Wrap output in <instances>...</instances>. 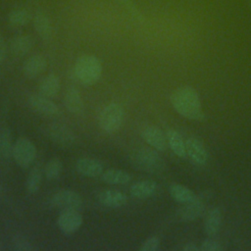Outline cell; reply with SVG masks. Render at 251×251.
Masks as SVG:
<instances>
[{"label": "cell", "mask_w": 251, "mask_h": 251, "mask_svg": "<svg viewBox=\"0 0 251 251\" xmlns=\"http://www.w3.org/2000/svg\"><path fill=\"white\" fill-rule=\"evenodd\" d=\"M2 158H1V151H0V160H1Z\"/></svg>", "instance_id": "cell-35"}, {"label": "cell", "mask_w": 251, "mask_h": 251, "mask_svg": "<svg viewBox=\"0 0 251 251\" xmlns=\"http://www.w3.org/2000/svg\"><path fill=\"white\" fill-rule=\"evenodd\" d=\"M83 223L82 215L76 209L64 210L57 219V226L59 229L66 233H74Z\"/></svg>", "instance_id": "cell-9"}, {"label": "cell", "mask_w": 251, "mask_h": 251, "mask_svg": "<svg viewBox=\"0 0 251 251\" xmlns=\"http://www.w3.org/2000/svg\"><path fill=\"white\" fill-rule=\"evenodd\" d=\"M166 137L169 147L172 149L175 155L179 158L186 157V149H185V140L181 136V134L174 128H170L166 131Z\"/></svg>", "instance_id": "cell-20"}, {"label": "cell", "mask_w": 251, "mask_h": 251, "mask_svg": "<svg viewBox=\"0 0 251 251\" xmlns=\"http://www.w3.org/2000/svg\"><path fill=\"white\" fill-rule=\"evenodd\" d=\"M75 169L81 176L87 177L99 176L104 172L103 164L99 160L88 157L77 159L75 162Z\"/></svg>", "instance_id": "cell-13"}, {"label": "cell", "mask_w": 251, "mask_h": 251, "mask_svg": "<svg viewBox=\"0 0 251 251\" xmlns=\"http://www.w3.org/2000/svg\"><path fill=\"white\" fill-rule=\"evenodd\" d=\"M223 220V212L220 207H215L211 209L206 215L204 222L205 233L212 237L219 231Z\"/></svg>", "instance_id": "cell-19"}, {"label": "cell", "mask_w": 251, "mask_h": 251, "mask_svg": "<svg viewBox=\"0 0 251 251\" xmlns=\"http://www.w3.org/2000/svg\"><path fill=\"white\" fill-rule=\"evenodd\" d=\"M14 144L12 142L11 131L8 127H3L0 129V151L1 158L9 159L12 157Z\"/></svg>", "instance_id": "cell-27"}, {"label": "cell", "mask_w": 251, "mask_h": 251, "mask_svg": "<svg viewBox=\"0 0 251 251\" xmlns=\"http://www.w3.org/2000/svg\"><path fill=\"white\" fill-rule=\"evenodd\" d=\"M186 156L198 166H203L208 161V151L202 141L196 136H189L185 140Z\"/></svg>", "instance_id": "cell-10"}, {"label": "cell", "mask_w": 251, "mask_h": 251, "mask_svg": "<svg viewBox=\"0 0 251 251\" xmlns=\"http://www.w3.org/2000/svg\"><path fill=\"white\" fill-rule=\"evenodd\" d=\"M212 196L210 190H205L199 195H196L193 200L184 203L176 211V218L179 222H191L196 220L205 210V207Z\"/></svg>", "instance_id": "cell-5"}, {"label": "cell", "mask_w": 251, "mask_h": 251, "mask_svg": "<svg viewBox=\"0 0 251 251\" xmlns=\"http://www.w3.org/2000/svg\"><path fill=\"white\" fill-rule=\"evenodd\" d=\"M171 104L174 110L185 119L192 121L205 119L199 94L192 86L176 88L171 95Z\"/></svg>", "instance_id": "cell-1"}, {"label": "cell", "mask_w": 251, "mask_h": 251, "mask_svg": "<svg viewBox=\"0 0 251 251\" xmlns=\"http://www.w3.org/2000/svg\"><path fill=\"white\" fill-rule=\"evenodd\" d=\"M97 199L100 204L108 208H120L127 201V197L125 193L115 189H106L101 191L98 193Z\"/></svg>", "instance_id": "cell-15"}, {"label": "cell", "mask_w": 251, "mask_h": 251, "mask_svg": "<svg viewBox=\"0 0 251 251\" xmlns=\"http://www.w3.org/2000/svg\"><path fill=\"white\" fill-rule=\"evenodd\" d=\"M11 248L16 251H30L33 249V246L25 236L17 234L11 240Z\"/></svg>", "instance_id": "cell-29"}, {"label": "cell", "mask_w": 251, "mask_h": 251, "mask_svg": "<svg viewBox=\"0 0 251 251\" xmlns=\"http://www.w3.org/2000/svg\"><path fill=\"white\" fill-rule=\"evenodd\" d=\"M130 160L133 167L149 174L162 173L166 165L157 150L148 147H142L134 151Z\"/></svg>", "instance_id": "cell-3"}, {"label": "cell", "mask_w": 251, "mask_h": 251, "mask_svg": "<svg viewBox=\"0 0 251 251\" xmlns=\"http://www.w3.org/2000/svg\"><path fill=\"white\" fill-rule=\"evenodd\" d=\"M142 138L144 141L152 148L156 149L157 151H165L168 146L166 133L163 132L156 126H147L141 131Z\"/></svg>", "instance_id": "cell-11"}, {"label": "cell", "mask_w": 251, "mask_h": 251, "mask_svg": "<svg viewBox=\"0 0 251 251\" xmlns=\"http://www.w3.org/2000/svg\"><path fill=\"white\" fill-rule=\"evenodd\" d=\"M29 106L37 113L52 117L59 114V107L51 100V98L46 97L42 94H32L28 97Z\"/></svg>", "instance_id": "cell-12"}, {"label": "cell", "mask_w": 251, "mask_h": 251, "mask_svg": "<svg viewBox=\"0 0 251 251\" xmlns=\"http://www.w3.org/2000/svg\"><path fill=\"white\" fill-rule=\"evenodd\" d=\"M183 251H200V247L196 246L194 243H187L182 247Z\"/></svg>", "instance_id": "cell-33"}, {"label": "cell", "mask_w": 251, "mask_h": 251, "mask_svg": "<svg viewBox=\"0 0 251 251\" xmlns=\"http://www.w3.org/2000/svg\"><path fill=\"white\" fill-rule=\"evenodd\" d=\"M30 21V14L27 10L18 8L12 10L8 15V22L14 27H21L25 25Z\"/></svg>", "instance_id": "cell-26"}, {"label": "cell", "mask_w": 251, "mask_h": 251, "mask_svg": "<svg viewBox=\"0 0 251 251\" xmlns=\"http://www.w3.org/2000/svg\"><path fill=\"white\" fill-rule=\"evenodd\" d=\"M36 147L33 142L26 137H20L16 140L13 147L12 157L16 164L21 168L29 167L36 158Z\"/></svg>", "instance_id": "cell-6"}, {"label": "cell", "mask_w": 251, "mask_h": 251, "mask_svg": "<svg viewBox=\"0 0 251 251\" xmlns=\"http://www.w3.org/2000/svg\"><path fill=\"white\" fill-rule=\"evenodd\" d=\"M33 41L28 35L15 36L10 42V51L17 57H22L27 54L32 48Z\"/></svg>", "instance_id": "cell-23"}, {"label": "cell", "mask_w": 251, "mask_h": 251, "mask_svg": "<svg viewBox=\"0 0 251 251\" xmlns=\"http://www.w3.org/2000/svg\"><path fill=\"white\" fill-rule=\"evenodd\" d=\"M6 44H5V41L3 39V37L1 36L0 34V64L5 60L6 58Z\"/></svg>", "instance_id": "cell-32"}, {"label": "cell", "mask_w": 251, "mask_h": 251, "mask_svg": "<svg viewBox=\"0 0 251 251\" xmlns=\"http://www.w3.org/2000/svg\"><path fill=\"white\" fill-rule=\"evenodd\" d=\"M1 194H2V187L0 186V195H1Z\"/></svg>", "instance_id": "cell-34"}, {"label": "cell", "mask_w": 251, "mask_h": 251, "mask_svg": "<svg viewBox=\"0 0 251 251\" xmlns=\"http://www.w3.org/2000/svg\"><path fill=\"white\" fill-rule=\"evenodd\" d=\"M47 68V60L43 55L36 54L28 57L23 65V73L28 78L41 75Z\"/></svg>", "instance_id": "cell-14"}, {"label": "cell", "mask_w": 251, "mask_h": 251, "mask_svg": "<svg viewBox=\"0 0 251 251\" xmlns=\"http://www.w3.org/2000/svg\"><path fill=\"white\" fill-rule=\"evenodd\" d=\"M99 126L107 133L118 131L125 120V109L118 102H111L107 104L99 115Z\"/></svg>", "instance_id": "cell-4"}, {"label": "cell", "mask_w": 251, "mask_h": 251, "mask_svg": "<svg viewBox=\"0 0 251 251\" xmlns=\"http://www.w3.org/2000/svg\"><path fill=\"white\" fill-rule=\"evenodd\" d=\"M42 181V170L36 166L30 170L25 180V189L28 193L33 194L38 191Z\"/></svg>", "instance_id": "cell-25"}, {"label": "cell", "mask_w": 251, "mask_h": 251, "mask_svg": "<svg viewBox=\"0 0 251 251\" xmlns=\"http://www.w3.org/2000/svg\"><path fill=\"white\" fill-rule=\"evenodd\" d=\"M223 247L219 241L214 238H206L202 241L200 251H220Z\"/></svg>", "instance_id": "cell-31"}, {"label": "cell", "mask_w": 251, "mask_h": 251, "mask_svg": "<svg viewBox=\"0 0 251 251\" xmlns=\"http://www.w3.org/2000/svg\"><path fill=\"white\" fill-rule=\"evenodd\" d=\"M63 171V163L59 158L50 159L44 167V176L49 180L58 178Z\"/></svg>", "instance_id": "cell-28"}, {"label": "cell", "mask_w": 251, "mask_h": 251, "mask_svg": "<svg viewBox=\"0 0 251 251\" xmlns=\"http://www.w3.org/2000/svg\"><path fill=\"white\" fill-rule=\"evenodd\" d=\"M157 190V183L151 179H143L132 183L129 187V193L132 197L145 199L153 196Z\"/></svg>", "instance_id": "cell-17"}, {"label": "cell", "mask_w": 251, "mask_h": 251, "mask_svg": "<svg viewBox=\"0 0 251 251\" xmlns=\"http://www.w3.org/2000/svg\"><path fill=\"white\" fill-rule=\"evenodd\" d=\"M102 180L111 185H124L127 184L131 180V176L124 171L119 169H109L102 173Z\"/></svg>", "instance_id": "cell-22"}, {"label": "cell", "mask_w": 251, "mask_h": 251, "mask_svg": "<svg viewBox=\"0 0 251 251\" xmlns=\"http://www.w3.org/2000/svg\"><path fill=\"white\" fill-rule=\"evenodd\" d=\"M101 61L94 55L85 54L79 56L74 66L75 79L83 85L96 83L102 75Z\"/></svg>", "instance_id": "cell-2"}, {"label": "cell", "mask_w": 251, "mask_h": 251, "mask_svg": "<svg viewBox=\"0 0 251 251\" xmlns=\"http://www.w3.org/2000/svg\"><path fill=\"white\" fill-rule=\"evenodd\" d=\"M60 86L61 82L59 76L55 74H50L40 80L38 84V91L46 97L53 98L59 92Z\"/></svg>", "instance_id": "cell-21"}, {"label": "cell", "mask_w": 251, "mask_h": 251, "mask_svg": "<svg viewBox=\"0 0 251 251\" xmlns=\"http://www.w3.org/2000/svg\"><path fill=\"white\" fill-rule=\"evenodd\" d=\"M159 246H160V238L156 235H152L143 241L139 250L140 251H155L159 248Z\"/></svg>", "instance_id": "cell-30"}, {"label": "cell", "mask_w": 251, "mask_h": 251, "mask_svg": "<svg viewBox=\"0 0 251 251\" xmlns=\"http://www.w3.org/2000/svg\"><path fill=\"white\" fill-rule=\"evenodd\" d=\"M49 204L53 208L58 209H76L82 206L81 196L71 189H62L55 192L49 199Z\"/></svg>", "instance_id": "cell-8"}, {"label": "cell", "mask_w": 251, "mask_h": 251, "mask_svg": "<svg viewBox=\"0 0 251 251\" xmlns=\"http://www.w3.org/2000/svg\"><path fill=\"white\" fill-rule=\"evenodd\" d=\"M64 104L70 113L79 114L82 112L83 99L78 88L75 86H70L66 89L64 95Z\"/></svg>", "instance_id": "cell-16"}, {"label": "cell", "mask_w": 251, "mask_h": 251, "mask_svg": "<svg viewBox=\"0 0 251 251\" xmlns=\"http://www.w3.org/2000/svg\"><path fill=\"white\" fill-rule=\"evenodd\" d=\"M46 134L53 143L60 147L69 148L75 143L74 131L62 123L49 124L46 127Z\"/></svg>", "instance_id": "cell-7"}, {"label": "cell", "mask_w": 251, "mask_h": 251, "mask_svg": "<svg viewBox=\"0 0 251 251\" xmlns=\"http://www.w3.org/2000/svg\"><path fill=\"white\" fill-rule=\"evenodd\" d=\"M169 193L174 200L178 203H188L195 198V193L185 185L174 183L169 187Z\"/></svg>", "instance_id": "cell-24"}, {"label": "cell", "mask_w": 251, "mask_h": 251, "mask_svg": "<svg viewBox=\"0 0 251 251\" xmlns=\"http://www.w3.org/2000/svg\"><path fill=\"white\" fill-rule=\"evenodd\" d=\"M33 26L37 34L43 39H49L53 33V26L49 17L41 11H38L33 16Z\"/></svg>", "instance_id": "cell-18"}]
</instances>
